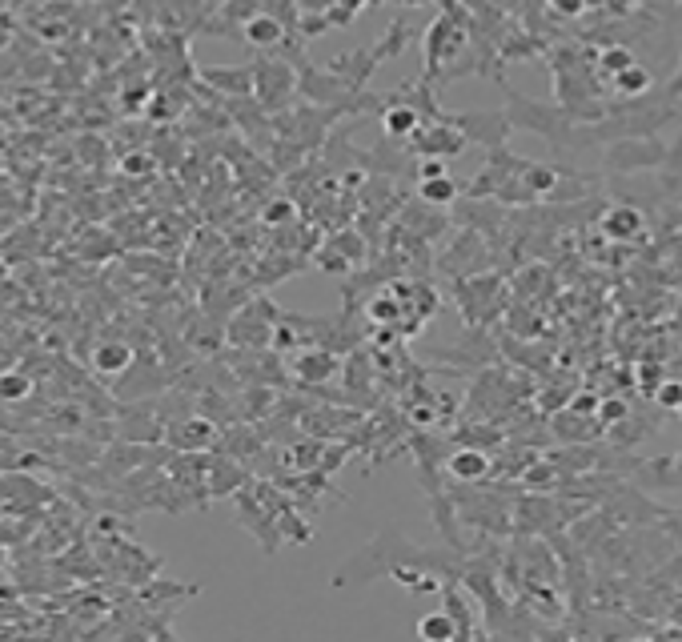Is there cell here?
I'll return each instance as SVG.
<instances>
[{
  "instance_id": "18",
  "label": "cell",
  "mask_w": 682,
  "mask_h": 642,
  "mask_svg": "<svg viewBox=\"0 0 682 642\" xmlns=\"http://www.w3.org/2000/svg\"><path fill=\"white\" fill-rule=\"evenodd\" d=\"M594 418H598V430H606V426H622V422L630 418V406H626V398H602V402H598V410H594Z\"/></svg>"
},
{
  "instance_id": "20",
  "label": "cell",
  "mask_w": 682,
  "mask_h": 642,
  "mask_svg": "<svg viewBox=\"0 0 682 642\" xmlns=\"http://www.w3.org/2000/svg\"><path fill=\"white\" fill-rule=\"evenodd\" d=\"M654 402H658L662 410L678 414V410H682V382H658V390H654Z\"/></svg>"
},
{
  "instance_id": "15",
  "label": "cell",
  "mask_w": 682,
  "mask_h": 642,
  "mask_svg": "<svg viewBox=\"0 0 682 642\" xmlns=\"http://www.w3.org/2000/svg\"><path fill=\"white\" fill-rule=\"evenodd\" d=\"M418 638H426V642H450V638H458V622L446 610H434V614H426L418 622Z\"/></svg>"
},
{
  "instance_id": "6",
  "label": "cell",
  "mask_w": 682,
  "mask_h": 642,
  "mask_svg": "<svg viewBox=\"0 0 682 642\" xmlns=\"http://www.w3.org/2000/svg\"><path fill=\"white\" fill-rule=\"evenodd\" d=\"M249 49H261V53H273V49H285L289 45V29L277 21V17H269V13H253L245 25H241V33H237Z\"/></svg>"
},
{
  "instance_id": "27",
  "label": "cell",
  "mask_w": 682,
  "mask_h": 642,
  "mask_svg": "<svg viewBox=\"0 0 682 642\" xmlns=\"http://www.w3.org/2000/svg\"><path fill=\"white\" fill-rule=\"evenodd\" d=\"M402 5H430V0H402Z\"/></svg>"
},
{
  "instance_id": "1",
  "label": "cell",
  "mask_w": 682,
  "mask_h": 642,
  "mask_svg": "<svg viewBox=\"0 0 682 642\" xmlns=\"http://www.w3.org/2000/svg\"><path fill=\"white\" fill-rule=\"evenodd\" d=\"M466 41H470V29H462L458 21H450L446 13L426 29V73H422V81H438V77H446L450 73V65L462 57V49H466Z\"/></svg>"
},
{
  "instance_id": "19",
  "label": "cell",
  "mask_w": 682,
  "mask_h": 642,
  "mask_svg": "<svg viewBox=\"0 0 682 642\" xmlns=\"http://www.w3.org/2000/svg\"><path fill=\"white\" fill-rule=\"evenodd\" d=\"M33 394V382L25 378V374H0V398H5V402H25Z\"/></svg>"
},
{
  "instance_id": "24",
  "label": "cell",
  "mask_w": 682,
  "mask_h": 642,
  "mask_svg": "<svg viewBox=\"0 0 682 642\" xmlns=\"http://www.w3.org/2000/svg\"><path fill=\"white\" fill-rule=\"evenodd\" d=\"M570 410H574V414H594V410H598V402H594L590 394H582V398H574V402H570Z\"/></svg>"
},
{
  "instance_id": "2",
  "label": "cell",
  "mask_w": 682,
  "mask_h": 642,
  "mask_svg": "<svg viewBox=\"0 0 682 642\" xmlns=\"http://www.w3.org/2000/svg\"><path fill=\"white\" fill-rule=\"evenodd\" d=\"M293 89H297L293 65H285V61H261V65H253V97H257L261 113L277 117L281 109H289Z\"/></svg>"
},
{
  "instance_id": "22",
  "label": "cell",
  "mask_w": 682,
  "mask_h": 642,
  "mask_svg": "<svg viewBox=\"0 0 682 642\" xmlns=\"http://www.w3.org/2000/svg\"><path fill=\"white\" fill-rule=\"evenodd\" d=\"M289 213H293V201H277V205H269V209H265V221H269V225H277V221H281V217H289Z\"/></svg>"
},
{
  "instance_id": "23",
  "label": "cell",
  "mask_w": 682,
  "mask_h": 642,
  "mask_svg": "<svg viewBox=\"0 0 682 642\" xmlns=\"http://www.w3.org/2000/svg\"><path fill=\"white\" fill-rule=\"evenodd\" d=\"M125 169H129V173H149L153 165H149V157H145V153H137V157H125Z\"/></svg>"
},
{
  "instance_id": "16",
  "label": "cell",
  "mask_w": 682,
  "mask_h": 642,
  "mask_svg": "<svg viewBox=\"0 0 682 642\" xmlns=\"http://www.w3.org/2000/svg\"><path fill=\"white\" fill-rule=\"evenodd\" d=\"M442 594H446V614L458 622V638H470L474 634V610H470V602L454 586H446V582H442Z\"/></svg>"
},
{
  "instance_id": "11",
  "label": "cell",
  "mask_w": 682,
  "mask_h": 642,
  "mask_svg": "<svg viewBox=\"0 0 682 642\" xmlns=\"http://www.w3.org/2000/svg\"><path fill=\"white\" fill-rule=\"evenodd\" d=\"M654 89V73L642 65V61H634L630 69H622L618 77H610V85H606V93H614V97H626V101H634V97H646Z\"/></svg>"
},
{
  "instance_id": "21",
  "label": "cell",
  "mask_w": 682,
  "mask_h": 642,
  "mask_svg": "<svg viewBox=\"0 0 682 642\" xmlns=\"http://www.w3.org/2000/svg\"><path fill=\"white\" fill-rule=\"evenodd\" d=\"M442 173H446V161H442V157H422L418 181H430V177H442Z\"/></svg>"
},
{
  "instance_id": "10",
  "label": "cell",
  "mask_w": 682,
  "mask_h": 642,
  "mask_svg": "<svg viewBox=\"0 0 682 642\" xmlns=\"http://www.w3.org/2000/svg\"><path fill=\"white\" fill-rule=\"evenodd\" d=\"M201 81L213 85V89H221V97H253V65H241V69H205Z\"/></svg>"
},
{
  "instance_id": "8",
  "label": "cell",
  "mask_w": 682,
  "mask_h": 642,
  "mask_svg": "<svg viewBox=\"0 0 682 642\" xmlns=\"http://www.w3.org/2000/svg\"><path fill=\"white\" fill-rule=\"evenodd\" d=\"M446 470H450V478H454V482H486V478H490V470H494V462H490V454H486V450H478V446H462V450H454V454L446 458Z\"/></svg>"
},
{
  "instance_id": "14",
  "label": "cell",
  "mask_w": 682,
  "mask_h": 642,
  "mask_svg": "<svg viewBox=\"0 0 682 642\" xmlns=\"http://www.w3.org/2000/svg\"><path fill=\"white\" fill-rule=\"evenodd\" d=\"M662 161V149L650 141V145H614L610 149V165L614 169H642V165H658Z\"/></svg>"
},
{
  "instance_id": "13",
  "label": "cell",
  "mask_w": 682,
  "mask_h": 642,
  "mask_svg": "<svg viewBox=\"0 0 682 642\" xmlns=\"http://www.w3.org/2000/svg\"><path fill=\"white\" fill-rule=\"evenodd\" d=\"M458 197H462V185H458L450 173H442V177H430V181H418V201H422V205L450 209Z\"/></svg>"
},
{
  "instance_id": "12",
  "label": "cell",
  "mask_w": 682,
  "mask_h": 642,
  "mask_svg": "<svg viewBox=\"0 0 682 642\" xmlns=\"http://www.w3.org/2000/svg\"><path fill=\"white\" fill-rule=\"evenodd\" d=\"M133 362H137V354H133V346H125V342H101V346L93 350V366H97V374H105V378H121Z\"/></svg>"
},
{
  "instance_id": "5",
  "label": "cell",
  "mask_w": 682,
  "mask_h": 642,
  "mask_svg": "<svg viewBox=\"0 0 682 642\" xmlns=\"http://www.w3.org/2000/svg\"><path fill=\"white\" fill-rule=\"evenodd\" d=\"M217 438H221L217 426H213L209 418H201V414H185V418H177L173 426H165V442H169L173 450H181V454H197V450L213 446Z\"/></svg>"
},
{
  "instance_id": "7",
  "label": "cell",
  "mask_w": 682,
  "mask_h": 642,
  "mask_svg": "<svg viewBox=\"0 0 682 642\" xmlns=\"http://www.w3.org/2000/svg\"><path fill=\"white\" fill-rule=\"evenodd\" d=\"M602 233L618 245H630V241H642L646 237V217L634 209V205H610L602 213Z\"/></svg>"
},
{
  "instance_id": "3",
  "label": "cell",
  "mask_w": 682,
  "mask_h": 642,
  "mask_svg": "<svg viewBox=\"0 0 682 642\" xmlns=\"http://www.w3.org/2000/svg\"><path fill=\"white\" fill-rule=\"evenodd\" d=\"M406 145H410V153H418V157H442V161H446V157H454V153L466 149V137H462V129L454 125V117H438V121H422Z\"/></svg>"
},
{
  "instance_id": "4",
  "label": "cell",
  "mask_w": 682,
  "mask_h": 642,
  "mask_svg": "<svg viewBox=\"0 0 682 642\" xmlns=\"http://www.w3.org/2000/svg\"><path fill=\"white\" fill-rule=\"evenodd\" d=\"M454 125L462 129L466 141H478L486 149H502V141L510 137V117L506 113H458Z\"/></svg>"
},
{
  "instance_id": "17",
  "label": "cell",
  "mask_w": 682,
  "mask_h": 642,
  "mask_svg": "<svg viewBox=\"0 0 682 642\" xmlns=\"http://www.w3.org/2000/svg\"><path fill=\"white\" fill-rule=\"evenodd\" d=\"M594 5H598V0H546V13H550L554 21H578V17H586Z\"/></svg>"
},
{
  "instance_id": "9",
  "label": "cell",
  "mask_w": 682,
  "mask_h": 642,
  "mask_svg": "<svg viewBox=\"0 0 682 642\" xmlns=\"http://www.w3.org/2000/svg\"><path fill=\"white\" fill-rule=\"evenodd\" d=\"M418 125H422V113L414 105H406L402 97H390L382 105V129H386L390 141H410Z\"/></svg>"
},
{
  "instance_id": "28",
  "label": "cell",
  "mask_w": 682,
  "mask_h": 642,
  "mask_svg": "<svg viewBox=\"0 0 682 642\" xmlns=\"http://www.w3.org/2000/svg\"><path fill=\"white\" fill-rule=\"evenodd\" d=\"M0 558H5V546H0Z\"/></svg>"
},
{
  "instance_id": "25",
  "label": "cell",
  "mask_w": 682,
  "mask_h": 642,
  "mask_svg": "<svg viewBox=\"0 0 682 642\" xmlns=\"http://www.w3.org/2000/svg\"><path fill=\"white\" fill-rule=\"evenodd\" d=\"M642 390H646V394L658 390V374H654V370H642Z\"/></svg>"
},
{
  "instance_id": "26",
  "label": "cell",
  "mask_w": 682,
  "mask_h": 642,
  "mask_svg": "<svg viewBox=\"0 0 682 642\" xmlns=\"http://www.w3.org/2000/svg\"><path fill=\"white\" fill-rule=\"evenodd\" d=\"M666 614H670V618L682 626V594H674V602H670V610H666Z\"/></svg>"
}]
</instances>
